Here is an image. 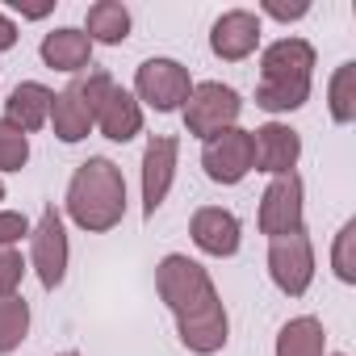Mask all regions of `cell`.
<instances>
[{
    "label": "cell",
    "mask_w": 356,
    "mask_h": 356,
    "mask_svg": "<svg viewBox=\"0 0 356 356\" xmlns=\"http://www.w3.org/2000/svg\"><path fill=\"white\" fill-rule=\"evenodd\" d=\"M126 176L109 155H88L67 181L63 193V214L88 231V235H109L126 218Z\"/></svg>",
    "instance_id": "cell-1"
},
{
    "label": "cell",
    "mask_w": 356,
    "mask_h": 356,
    "mask_svg": "<svg viewBox=\"0 0 356 356\" xmlns=\"http://www.w3.org/2000/svg\"><path fill=\"white\" fill-rule=\"evenodd\" d=\"M155 293L172 310V318H189V314H202L214 302H222L210 268L202 260L185 256V252H168L155 264Z\"/></svg>",
    "instance_id": "cell-2"
},
{
    "label": "cell",
    "mask_w": 356,
    "mask_h": 356,
    "mask_svg": "<svg viewBox=\"0 0 356 356\" xmlns=\"http://www.w3.org/2000/svg\"><path fill=\"white\" fill-rule=\"evenodd\" d=\"M193 76H189V67L181 63V59H168V55H155V59H143L138 63V72H134V101L143 105V113L147 109H155V113H181L185 109V101H189V92H193Z\"/></svg>",
    "instance_id": "cell-3"
},
{
    "label": "cell",
    "mask_w": 356,
    "mask_h": 356,
    "mask_svg": "<svg viewBox=\"0 0 356 356\" xmlns=\"http://www.w3.org/2000/svg\"><path fill=\"white\" fill-rule=\"evenodd\" d=\"M181 118H185V134L197 138V143H206V138H214V134L239 126V118H243V97H239L231 84H222V80H202V84H193V92H189Z\"/></svg>",
    "instance_id": "cell-4"
},
{
    "label": "cell",
    "mask_w": 356,
    "mask_h": 356,
    "mask_svg": "<svg viewBox=\"0 0 356 356\" xmlns=\"http://www.w3.org/2000/svg\"><path fill=\"white\" fill-rule=\"evenodd\" d=\"M38 277V285L47 293H55L67 281V264H72V239H67V222L59 206H42L38 222L30 227V260H26Z\"/></svg>",
    "instance_id": "cell-5"
},
{
    "label": "cell",
    "mask_w": 356,
    "mask_h": 356,
    "mask_svg": "<svg viewBox=\"0 0 356 356\" xmlns=\"http://www.w3.org/2000/svg\"><path fill=\"white\" fill-rule=\"evenodd\" d=\"M256 227L264 239H285L306 231V185L298 172L273 176L260 193V210H256Z\"/></svg>",
    "instance_id": "cell-6"
},
{
    "label": "cell",
    "mask_w": 356,
    "mask_h": 356,
    "mask_svg": "<svg viewBox=\"0 0 356 356\" xmlns=\"http://www.w3.org/2000/svg\"><path fill=\"white\" fill-rule=\"evenodd\" d=\"M176 168H181V138L176 134H151L143 147V163H138V185H143V218L151 222L172 185H176Z\"/></svg>",
    "instance_id": "cell-7"
},
{
    "label": "cell",
    "mask_w": 356,
    "mask_h": 356,
    "mask_svg": "<svg viewBox=\"0 0 356 356\" xmlns=\"http://www.w3.org/2000/svg\"><path fill=\"white\" fill-rule=\"evenodd\" d=\"M268 281L285 293V298H302L314 285V243L306 231L285 235V239H268Z\"/></svg>",
    "instance_id": "cell-8"
},
{
    "label": "cell",
    "mask_w": 356,
    "mask_h": 356,
    "mask_svg": "<svg viewBox=\"0 0 356 356\" xmlns=\"http://www.w3.org/2000/svg\"><path fill=\"white\" fill-rule=\"evenodd\" d=\"M202 168H206V181L235 189L252 176V130L231 126L214 138L202 143Z\"/></svg>",
    "instance_id": "cell-9"
},
{
    "label": "cell",
    "mask_w": 356,
    "mask_h": 356,
    "mask_svg": "<svg viewBox=\"0 0 356 356\" xmlns=\"http://www.w3.org/2000/svg\"><path fill=\"white\" fill-rule=\"evenodd\" d=\"M314 67H318V51L298 34H285L260 51V80L273 84H314Z\"/></svg>",
    "instance_id": "cell-10"
},
{
    "label": "cell",
    "mask_w": 356,
    "mask_h": 356,
    "mask_svg": "<svg viewBox=\"0 0 356 356\" xmlns=\"http://www.w3.org/2000/svg\"><path fill=\"white\" fill-rule=\"evenodd\" d=\"M302 134L289 122H264L252 130V172H264L268 181L285 172H298Z\"/></svg>",
    "instance_id": "cell-11"
},
{
    "label": "cell",
    "mask_w": 356,
    "mask_h": 356,
    "mask_svg": "<svg viewBox=\"0 0 356 356\" xmlns=\"http://www.w3.org/2000/svg\"><path fill=\"white\" fill-rule=\"evenodd\" d=\"M264 42V22L252 9H227L214 26H210V51L222 63H243L260 51Z\"/></svg>",
    "instance_id": "cell-12"
},
{
    "label": "cell",
    "mask_w": 356,
    "mask_h": 356,
    "mask_svg": "<svg viewBox=\"0 0 356 356\" xmlns=\"http://www.w3.org/2000/svg\"><path fill=\"white\" fill-rule=\"evenodd\" d=\"M189 235H193V248L202 256H214V260H231L243 243V222L235 210H222V206H202L193 210L189 218Z\"/></svg>",
    "instance_id": "cell-13"
},
{
    "label": "cell",
    "mask_w": 356,
    "mask_h": 356,
    "mask_svg": "<svg viewBox=\"0 0 356 356\" xmlns=\"http://www.w3.org/2000/svg\"><path fill=\"white\" fill-rule=\"evenodd\" d=\"M176 339H181V348L193 352V356H218L231 343V310H227V302H214L210 310L189 314V318H176Z\"/></svg>",
    "instance_id": "cell-14"
},
{
    "label": "cell",
    "mask_w": 356,
    "mask_h": 356,
    "mask_svg": "<svg viewBox=\"0 0 356 356\" xmlns=\"http://www.w3.org/2000/svg\"><path fill=\"white\" fill-rule=\"evenodd\" d=\"M92 42L80 26H55L51 34H42L38 42V59L51 67V72H63V76H80L92 67Z\"/></svg>",
    "instance_id": "cell-15"
},
{
    "label": "cell",
    "mask_w": 356,
    "mask_h": 356,
    "mask_svg": "<svg viewBox=\"0 0 356 356\" xmlns=\"http://www.w3.org/2000/svg\"><path fill=\"white\" fill-rule=\"evenodd\" d=\"M51 105H55V88H47L42 80H22L5 97V122L17 126L22 134H38L51 122Z\"/></svg>",
    "instance_id": "cell-16"
},
{
    "label": "cell",
    "mask_w": 356,
    "mask_h": 356,
    "mask_svg": "<svg viewBox=\"0 0 356 356\" xmlns=\"http://www.w3.org/2000/svg\"><path fill=\"white\" fill-rule=\"evenodd\" d=\"M143 122H147V113H143V105L134 101V92L122 88V84H113V92L105 97V105H101V113H97V130H101L109 143H134V138L143 134Z\"/></svg>",
    "instance_id": "cell-17"
},
{
    "label": "cell",
    "mask_w": 356,
    "mask_h": 356,
    "mask_svg": "<svg viewBox=\"0 0 356 356\" xmlns=\"http://www.w3.org/2000/svg\"><path fill=\"white\" fill-rule=\"evenodd\" d=\"M80 30L88 34L92 47H122L130 38V30H134V17H130V9L122 0H97V5H88Z\"/></svg>",
    "instance_id": "cell-18"
},
{
    "label": "cell",
    "mask_w": 356,
    "mask_h": 356,
    "mask_svg": "<svg viewBox=\"0 0 356 356\" xmlns=\"http://www.w3.org/2000/svg\"><path fill=\"white\" fill-rule=\"evenodd\" d=\"M273 356H327V327L314 314H298L281 323L273 339Z\"/></svg>",
    "instance_id": "cell-19"
},
{
    "label": "cell",
    "mask_w": 356,
    "mask_h": 356,
    "mask_svg": "<svg viewBox=\"0 0 356 356\" xmlns=\"http://www.w3.org/2000/svg\"><path fill=\"white\" fill-rule=\"evenodd\" d=\"M47 126H51V130H55V138H59V143H67V147L84 143V138L97 130L92 113H88L72 92H55V105H51V122H47Z\"/></svg>",
    "instance_id": "cell-20"
},
{
    "label": "cell",
    "mask_w": 356,
    "mask_h": 356,
    "mask_svg": "<svg viewBox=\"0 0 356 356\" xmlns=\"http://www.w3.org/2000/svg\"><path fill=\"white\" fill-rule=\"evenodd\" d=\"M327 113L335 126H352L356 122V63H339L327 80Z\"/></svg>",
    "instance_id": "cell-21"
},
{
    "label": "cell",
    "mask_w": 356,
    "mask_h": 356,
    "mask_svg": "<svg viewBox=\"0 0 356 356\" xmlns=\"http://www.w3.org/2000/svg\"><path fill=\"white\" fill-rule=\"evenodd\" d=\"M30 323H34V314L22 293L0 298V356H13L30 339Z\"/></svg>",
    "instance_id": "cell-22"
},
{
    "label": "cell",
    "mask_w": 356,
    "mask_h": 356,
    "mask_svg": "<svg viewBox=\"0 0 356 356\" xmlns=\"http://www.w3.org/2000/svg\"><path fill=\"white\" fill-rule=\"evenodd\" d=\"M310 88L314 84H273V80H260L256 84V105L273 118L281 113H298L306 101H310Z\"/></svg>",
    "instance_id": "cell-23"
},
{
    "label": "cell",
    "mask_w": 356,
    "mask_h": 356,
    "mask_svg": "<svg viewBox=\"0 0 356 356\" xmlns=\"http://www.w3.org/2000/svg\"><path fill=\"white\" fill-rule=\"evenodd\" d=\"M113 76L105 72V67H88V72H80V76H72V84L63 88V92H72L88 113H92V122H97V113H101V105H105V97L113 92Z\"/></svg>",
    "instance_id": "cell-24"
},
{
    "label": "cell",
    "mask_w": 356,
    "mask_h": 356,
    "mask_svg": "<svg viewBox=\"0 0 356 356\" xmlns=\"http://www.w3.org/2000/svg\"><path fill=\"white\" fill-rule=\"evenodd\" d=\"M331 273L343 285H356V218H348L331 239Z\"/></svg>",
    "instance_id": "cell-25"
},
{
    "label": "cell",
    "mask_w": 356,
    "mask_h": 356,
    "mask_svg": "<svg viewBox=\"0 0 356 356\" xmlns=\"http://www.w3.org/2000/svg\"><path fill=\"white\" fill-rule=\"evenodd\" d=\"M26 163H30V134H22L17 126H9L0 118V176L22 172Z\"/></svg>",
    "instance_id": "cell-26"
},
{
    "label": "cell",
    "mask_w": 356,
    "mask_h": 356,
    "mask_svg": "<svg viewBox=\"0 0 356 356\" xmlns=\"http://www.w3.org/2000/svg\"><path fill=\"white\" fill-rule=\"evenodd\" d=\"M30 264L22 256V248H0V298H13L22 293V281H26Z\"/></svg>",
    "instance_id": "cell-27"
},
{
    "label": "cell",
    "mask_w": 356,
    "mask_h": 356,
    "mask_svg": "<svg viewBox=\"0 0 356 356\" xmlns=\"http://www.w3.org/2000/svg\"><path fill=\"white\" fill-rule=\"evenodd\" d=\"M30 218L22 210H0V248H22V239H30Z\"/></svg>",
    "instance_id": "cell-28"
},
{
    "label": "cell",
    "mask_w": 356,
    "mask_h": 356,
    "mask_svg": "<svg viewBox=\"0 0 356 356\" xmlns=\"http://www.w3.org/2000/svg\"><path fill=\"white\" fill-rule=\"evenodd\" d=\"M310 13V0H293V5H281V0H260V22L273 17V22H302Z\"/></svg>",
    "instance_id": "cell-29"
},
{
    "label": "cell",
    "mask_w": 356,
    "mask_h": 356,
    "mask_svg": "<svg viewBox=\"0 0 356 356\" xmlns=\"http://www.w3.org/2000/svg\"><path fill=\"white\" fill-rule=\"evenodd\" d=\"M17 38H22L17 22H13L5 9H0V55H5V51H13V47H17Z\"/></svg>",
    "instance_id": "cell-30"
},
{
    "label": "cell",
    "mask_w": 356,
    "mask_h": 356,
    "mask_svg": "<svg viewBox=\"0 0 356 356\" xmlns=\"http://www.w3.org/2000/svg\"><path fill=\"white\" fill-rule=\"evenodd\" d=\"M17 13H22L26 22H42L47 13H55V0H51V5H30V9H26V5H17Z\"/></svg>",
    "instance_id": "cell-31"
},
{
    "label": "cell",
    "mask_w": 356,
    "mask_h": 356,
    "mask_svg": "<svg viewBox=\"0 0 356 356\" xmlns=\"http://www.w3.org/2000/svg\"><path fill=\"white\" fill-rule=\"evenodd\" d=\"M55 356H84V352H76V348H67V352H55Z\"/></svg>",
    "instance_id": "cell-32"
},
{
    "label": "cell",
    "mask_w": 356,
    "mask_h": 356,
    "mask_svg": "<svg viewBox=\"0 0 356 356\" xmlns=\"http://www.w3.org/2000/svg\"><path fill=\"white\" fill-rule=\"evenodd\" d=\"M0 202H5V181H0Z\"/></svg>",
    "instance_id": "cell-33"
},
{
    "label": "cell",
    "mask_w": 356,
    "mask_h": 356,
    "mask_svg": "<svg viewBox=\"0 0 356 356\" xmlns=\"http://www.w3.org/2000/svg\"><path fill=\"white\" fill-rule=\"evenodd\" d=\"M327 356H348V352H327Z\"/></svg>",
    "instance_id": "cell-34"
}]
</instances>
